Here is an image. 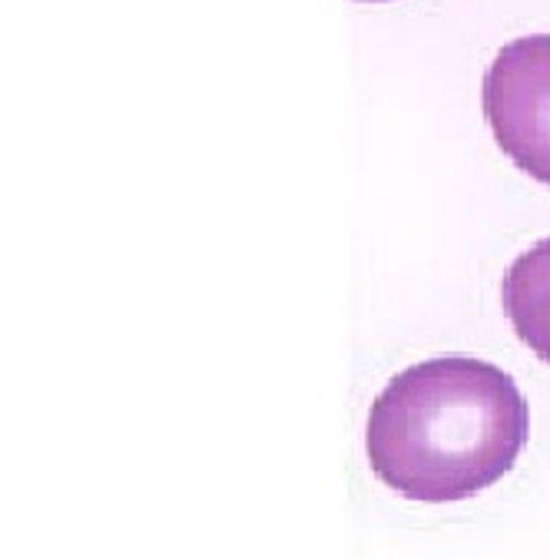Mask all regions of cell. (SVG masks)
<instances>
[{
    "mask_svg": "<svg viewBox=\"0 0 550 560\" xmlns=\"http://www.w3.org/2000/svg\"><path fill=\"white\" fill-rule=\"evenodd\" d=\"M530 411L491 362L442 355L398 372L372 401L365 455L408 501L448 504L498 485L520 458Z\"/></svg>",
    "mask_w": 550,
    "mask_h": 560,
    "instance_id": "obj_1",
    "label": "cell"
},
{
    "mask_svg": "<svg viewBox=\"0 0 550 560\" xmlns=\"http://www.w3.org/2000/svg\"><path fill=\"white\" fill-rule=\"evenodd\" d=\"M359 4H385V0H359Z\"/></svg>",
    "mask_w": 550,
    "mask_h": 560,
    "instance_id": "obj_4",
    "label": "cell"
},
{
    "mask_svg": "<svg viewBox=\"0 0 550 560\" xmlns=\"http://www.w3.org/2000/svg\"><path fill=\"white\" fill-rule=\"evenodd\" d=\"M481 103L498 147L550 186V34L504 44L484 73Z\"/></svg>",
    "mask_w": 550,
    "mask_h": 560,
    "instance_id": "obj_2",
    "label": "cell"
},
{
    "mask_svg": "<svg viewBox=\"0 0 550 560\" xmlns=\"http://www.w3.org/2000/svg\"><path fill=\"white\" fill-rule=\"evenodd\" d=\"M501 299L517 339L550 365V236L507 266Z\"/></svg>",
    "mask_w": 550,
    "mask_h": 560,
    "instance_id": "obj_3",
    "label": "cell"
}]
</instances>
